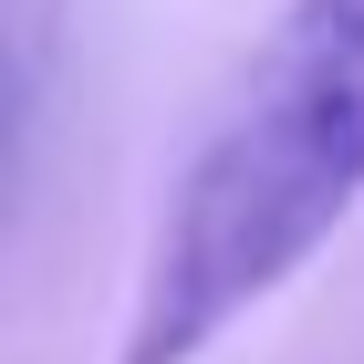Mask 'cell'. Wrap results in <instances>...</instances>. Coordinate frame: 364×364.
<instances>
[{
  "mask_svg": "<svg viewBox=\"0 0 364 364\" xmlns=\"http://www.w3.org/2000/svg\"><path fill=\"white\" fill-rule=\"evenodd\" d=\"M364 208V0H281L146 229L114 364H198L281 302Z\"/></svg>",
  "mask_w": 364,
  "mask_h": 364,
  "instance_id": "6da1fadb",
  "label": "cell"
}]
</instances>
